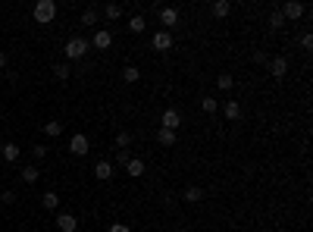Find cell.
Here are the masks:
<instances>
[{
  "mask_svg": "<svg viewBox=\"0 0 313 232\" xmlns=\"http://www.w3.org/2000/svg\"><path fill=\"white\" fill-rule=\"evenodd\" d=\"M88 50H91V41H85V38H69L66 41V57L69 60H85Z\"/></svg>",
  "mask_w": 313,
  "mask_h": 232,
  "instance_id": "7a4b0ae2",
  "label": "cell"
},
{
  "mask_svg": "<svg viewBox=\"0 0 313 232\" xmlns=\"http://www.w3.org/2000/svg\"><path fill=\"white\" fill-rule=\"evenodd\" d=\"M110 232H132V229L125 226V223H113V226H110Z\"/></svg>",
  "mask_w": 313,
  "mask_h": 232,
  "instance_id": "e575fe53",
  "label": "cell"
},
{
  "mask_svg": "<svg viewBox=\"0 0 313 232\" xmlns=\"http://www.w3.org/2000/svg\"><path fill=\"white\" fill-rule=\"evenodd\" d=\"M125 173L135 176V179H138V176H144V160H141V157H132L129 163H125Z\"/></svg>",
  "mask_w": 313,
  "mask_h": 232,
  "instance_id": "4fadbf2b",
  "label": "cell"
},
{
  "mask_svg": "<svg viewBox=\"0 0 313 232\" xmlns=\"http://www.w3.org/2000/svg\"><path fill=\"white\" fill-rule=\"evenodd\" d=\"M104 16H107L110 22L122 19V6H119V3H107V6H104Z\"/></svg>",
  "mask_w": 313,
  "mask_h": 232,
  "instance_id": "44dd1931",
  "label": "cell"
},
{
  "mask_svg": "<svg viewBox=\"0 0 313 232\" xmlns=\"http://www.w3.org/2000/svg\"><path fill=\"white\" fill-rule=\"evenodd\" d=\"M266 69H269L273 79H285V75H288V60H285V57H269Z\"/></svg>",
  "mask_w": 313,
  "mask_h": 232,
  "instance_id": "5b68a950",
  "label": "cell"
},
{
  "mask_svg": "<svg viewBox=\"0 0 313 232\" xmlns=\"http://www.w3.org/2000/svg\"><path fill=\"white\" fill-rule=\"evenodd\" d=\"M41 204H44V210H57V207H60V195H57V192H47L44 198H41Z\"/></svg>",
  "mask_w": 313,
  "mask_h": 232,
  "instance_id": "d6986e66",
  "label": "cell"
},
{
  "mask_svg": "<svg viewBox=\"0 0 313 232\" xmlns=\"http://www.w3.org/2000/svg\"><path fill=\"white\" fill-rule=\"evenodd\" d=\"M69 151L75 154V157H85V154L91 151V141H88V135H72V138H69Z\"/></svg>",
  "mask_w": 313,
  "mask_h": 232,
  "instance_id": "ba28073f",
  "label": "cell"
},
{
  "mask_svg": "<svg viewBox=\"0 0 313 232\" xmlns=\"http://www.w3.org/2000/svg\"><path fill=\"white\" fill-rule=\"evenodd\" d=\"M6 66H10V57H6L3 50H0V69H6Z\"/></svg>",
  "mask_w": 313,
  "mask_h": 232,
  "instance_id": "d590c367",
  "label": "cell"
},
{
  "mask_svg": "<svg viewBox=\"0 0 313 232\" xmlns=\"http://www.w3.org/2000/svg\"><path fill=\"white\" fill-rule=\"evenodd\" d=\"M200 107H204V113H216V110H219V100H216V98H200Z\"/></svg>",
  "mask_w": 313,
  "mask_h": 232,
  "instance_id": "f1b7e54d",
  "label": "cell"
},
{
  "mask_svg": "<svg viewBox=\"0 0 313 232\" xmlns=\"http://www.w3.org/2000/svg\"><path fill=\"white\" fill-rule=\"evenodd\" d=\"M82 25H91V29L97 25V6H85L82 10Z\"/></svg>",
  "mask_w": 313,
  "mask_h": 232,
  "instance_id": "e0dca14e",
  "label": "cell"
},
{
  "mask_svg": "<svg viewBox=\"0 0 313 232\" xmlns=\"http://www.w3.org/2000/svg\"><path fill=\"white\" fill-rule=\"evenodd\" d=\"M157 141L163 144V148H172V144L179 141V135H175V132H169V129H157Z\"/></svg>",
  "mask_w": 313,
  "mask_h": 232,
  "instance_id": "5bb4252c",
  "label": "cell"
},
{
  "mask_svg": "<svg viewBox=\"0 0 313 232\" xmlns=\"http://www.w3.org/2000/svg\"><path fill=\"white\" fill-rule=\"evenodd\" d=\"M129 32H132V35H141V32H144V16H132V19H129Z\"/></svg>",
  "mask_w": 313,
  "mask_h": 232,
  "instance_id": "cb8c5ba5",
  "label": "cell"
},
{
  "mask_svg": "<svg viewBox=\"0 0 313 232\" xmlns=\"http://www.w3.org/2000/svg\"><path fill=\"white\" fill-rule=\"evenodd\" d=\"M110 44H113V35H110L107 29H97V32H94V41H91V47H97V50H107Z\"/></svg>",
  "mask_w": 313,
  "mask_h": 232,
  "instance_id": "30bf717a",
  "label": "cell"
},
{
  "mask_svg": "<svg viewBox=\"0 0 313 232\" xmlns=\"http://www.w3.org/2000/svg\"><path fill=\"white\" fill-rule=\"evenodd\" d=\"M129 144H132V132H119V135H116V151H129Z\"/></svg>",
  "mask_w": 313,
  "mask_h": 232,
  "instance_id": "484cf974",
  "label": "cell"
},
{
  "mask_svg": "<svg viewBox=\"0 0 313 232\" xmlns=\"http://www.w3.org/2000/svg\"><path fill=\"white\" fill-rule=\"evenodd\" d=\"M31 157H35V160H44V157H47V148H44V144H35V148H31Z\"/></svg>",
  "mask_w": 313,
  "mask_h": 232,
  "instance_id": "f546056e",
  "label": "cell"
},
{
  "mask_svg": "<svg viewBox=\"0 0 313 232\" xmlns=\"http://www.w3.org/2000/svg\"><path fill=\"white\" fill-rule=\"evenodd\" d=\"M0 154H3V160H6V163H16V160H19V144L6 141L3 148H0Z\"/></svg>",
  "mask_w": 313,
  "mask_h": 232,
  "instance_id": "9a60e30c",
  "label": "cell"
},
{
  "mask_svg": "<svg viewBox=\"0 0 313 232\" xmlns=\"http://www.w3.org/2000/svg\"><path fill=\"white\" fill-rule=\"evenodd\" d=\"M157 13H160V25H163V32H169L175 22H179V10H175V6H160Z\"/></svg>",
  "mask_w": 313,
  "mask_h": 232,
  "instance_id": "8992f818",
  "label": "cell"
},
{
  "mask_svg": "<svg viewBox=\"0 0 313 232\" xmlns=\"http://www.w3.org/2000/svg\"><path fill=\"white\" fill-rule=\"evenodd\" d=\"M54 75H57V82H69L72 72H69V66H66V63H57L54 66Z\"/></svg>",
  "mask_w": 313,
  "mask_h": 232,
  "instance_id": "d4e9b609",
  "label": "cell"
},
{
  "mask_svg": "<svg viewBox=\"0 0 313 232\" xmlns=\"http://www.w3.org/2000/svg\"><path fill=\"white\" fill-rule=\"evenodd\" d=\"M254 63H263V66H266V63H269V57L263 54V50H257V54H254Z\"/></svg>",
  "mask_w": 313,
  "mask_h": 232,
  "instance_id": "d6a6232c",
  "label": "cell"
},
{
  "mask_svg": "<svg viewBox=\"0 0 313 232\" xmlns=\"http://www.w3.org/2000/svg\"><path fill=\"white\" fill-rule=\"evenodd\" d=\"M57 229L60 232H75L79 229V220H75L72 213H60V217H57Z\"/></svg>",
  "mask_w": 313,
  "mask_h": 232,
  "instance_id": "8fae6325",
  "label": "cell"
},
{
  "mask_svg": "<svg viewBox=\"0 0 313 232\" xmlns=\"http://www.w3.org/2000/svg\"><path fill=\"white\" fill-rule=\"evenodd\" d=\"M226 119H232V123L241 119V104L238 100H229V104H226Z\"/></svg>",
  "mask_w": 313,
  "mask_h": 232,
  "instance_id": "603a6c76",
  "label": "cell"
},
{
  "mask_svg": "<svg viewBox=\"0 0 313 232\" xmlns=\"http://www.w3.org/2000/svg\"><path fill=\"white\" fill-rule=\"evenodd\" d=\"M282 25H285L282 13H279V10H273V13H269V29H273V32H279V29H282Z\"/></svg>",
  "mask_w": 313,
  "mask_h": 232,
  "instance_id": "83f0119b",
  "label": "cell"
},
{
  "mask_svg": "<svg viewBox=\"0 0 313 232\" xmlns=\"http://www.w3.org/2000/svg\"><path fill=\"white\" fill-rule=\"evenodd\" d=\"M113 173H116V166H113L110 160H97V163H94V179H100V182H110Z\"/></svg>",
  "mask_w": 313,
  "mask_h": 232,
  "instance_id": "9c48e42d",
  "label": "cell"
},
{
  "mask_svg": "<svg viewBox=\"0 0 313 232\" xmlns=\"http://www.w3.org/2000/svg\"><path fill=\"white\" fill-rule=\"evenodd\" d=\"M182 126V113L175 107H166L163 116H160V129H169V132H175V129Z\"/></svg>",
  "mask_w": 313,
  "mask_h": 232,
  "instance_id": "3957f363",
  "label": "cell"
},
{
  "mask_svg": "<svg viewBox=\"0 0 313 232\" xmlns=\"http://www.w3.org/2000/svg\"><path fill=\"white\" fill-rule=\"evenodd\" d=\"M150 44H154V50H160V54H169V50H172V35H169V32H163L160 29L154 38H150Z\"/></svg>",
  "mask_w": 313,
  "mask_h": 232,
  "instance_id": "52a82bcc",
  "label": "cell"
},
{
  "mask_svg": "<svg viewBox=\"0 0 313 232\" xmlns=\"http://www.w3.org/2000/svg\"><path fill=\"white\" fill-rule=\"evenodd\" d=\"M0 201H3V204H16V195L13 192H3V195H0Z\"/></svg>",
  "mask_w": 313,
  "mask_h": 232,
  "instance_id": "836d02e7",
  "label": "cell"
},
{
  "mask_svg": "<svg viewBox=\"0 0 313 232\" xmlns=\"http://www.w3.org/2000/svg\"><path fill=\"white\" fill-rule=\"evenodd\" d=\"M216 85H219V91H232V85H235V79H232L229 72H223V75H219V79H216Z\"/></svg>",
  "mask_w": 313,
  "mask_h": 232,
  "instance_id": "4316f807",
  "label": "cell"
},
{
  "mask_svg": "<svg viewBox=\"0 0 313 232\" xmlns=\"http://www.w3.org/2000/svg\"><path fill=\"white\" fill-rule=\"evenodd\" d=\"M138 79H141V69H138V66H125V69H122V82L135 85Z\"/></svg>",
  "mask_w": 313,
  "mask_h": 232,
  "instance_id": "7402d4cb",
  "label": "cell"
},
{
  "mask_svg": "<svg viewBox=\"0 0 313 232\" xmlns=\"http://www.w3.org/2000/svg\"><path fill=\"white\" fill-rule=\"evenodd\" d=\"M210 13H213L216 19H226V16L232 13V3H229V0H216V3L210 6Z\"/></svg>",
  "mask_w": 313,
  "mask_h": 232,
  "instance_id": "7c38bea8",
  "label": "cell"
},
{
  "mask_svg": "<svg viewBox=\"0 0 313 232\" xmlns=\"http://www.w3.org/2000/svg\"><path fill=\"white\" fill-rule=\"evenodd\" d=\"M38 179H41L38 166H22V182H25V185H35Z\"/></svg>",
  "mask_w": 313,
  "mask_h": 232,
  "instance_id": "ac0fdd59",
  "label": "cell"
},
{
  "mask_svg": "<svg viewBox=\"0 0 313 232\" xmlns=\"http://www.w3.org/2000/svg\"><path fill=\"white\" fill-rule=\"evenodd\" d=\"M129 160H132V154H129V151H116V163H119V166H125Z\"/></svg>",
  "mask_w": 313,
  "mask_h": 232,
  "instance_id": "4dcf8cb0",
  "label": "cell"
},
{
  "mask_svg": "<svg viewBox=\"0 0 313 232\" xmlns=\"http://www.w3.org/2000/svg\"><path fill=\"white\" fill-rule=\"evenodd\" d=\"M301 47H304V50L313 47V35H310V32H307V35H301Z\"/></svg>",
  "mask_w": 313,
  "mask_h": 232,
  "instance_id": "1f68e13d",
  "label": "cell"
},
{
  "mask_svg": "<svg viewBox=\"0 0 313 232\" xmlns=\"http://www.w3.org/2000/svg\"><path fill=\"white\" fill-rule=\"evenodd\" d=\"M31 16H35L38 25H50L54 16H57V3H54V0H38L35 10H31Z\"/></svg>",
  "mask_w": 313,
  "mask_h": 232,
  "instance_id": "6da1fadb",
  "label": "cell"
},
{
  "mask_svg": "<svg viewBox=\"0 0 313 232\" xmlns=\"http://www.w3.org/2000/svg\"><path fill=\"white\" fill-rule=\"evenodd\" d=\"M44 135H50V138H60V135H63V123H57V119L44 123Z\"/></svg>",
  "mask_w": 313,
  "mask_h": 232,
  "instance_id": "ffe728a7",
  "label": "cell"
},
{
  "mask_svg": "<svg viewBox=\"0 0 313 232\" xmlns=\"http://www.w3.org/2000/svg\"><path fill=\"white\" fill-rule=\"evenodd\" d=\"M279 13H282V19H294V22H298L301 16H307V6L298 3V0H288V3H282V10H279Z\"/></svg>",
  "mask_w": 313,
  "mask_h": 232,
  "instance_id": "277c9868",
  "label": "cell"
},
{
  "mask_svg": "<svg viewBox=\"0 0 313 232\" xmlns=\"http://www.w3.org/2000/svg\"><path fill=\"white\" fill-rule=\"evenodd\" d=\"M185 201H188V204H200V201H204V188L188 185V188H185Z\"/></svg>",
  "mask_w": 313,
  "mask_h": 232,
  "instance_id": "2e32d148",
  "label": "cell"
}]
</instances>
